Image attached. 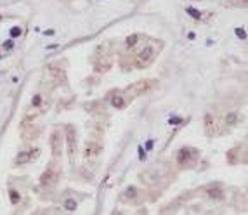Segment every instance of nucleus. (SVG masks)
Listing matches in <instances>:
<instances>
[{
  "mask_svg": "<svg viewBox=\"0 0 248 215\" xmlns=\"http://www.w3.org/2000/svg\"><path fill=\"white\" fill-rule=\"evenodd\" d=\"M189 14H191V16H194V18H199V14L194 9H189Z\"/></svg>",
  "mask_w": 248,
  "mask_h": 215,
  "instance_id": "7ed1b4c3",
  "label": "nucleus"
},
{
  "mask_svg": "<svg viewBox=\"0 0 248 215\" xmlns=\"http://www.w3.org/2000/svg\"><path fill=\"white\" fill-rule=\"evenodd\" d=\"M21 31H19V28H14V30L10 31V35H12V37H16V35H19Z\"/></svg>",
  "mask_w": 248,
  "mask_h": 215,
  "instance_id": "20e7f679",
  "label": "nucleus"
},
{
  "mask_svg": "<svg viewBox=\"0 0 248 215\" xmlns=\"http://www.w3.org/2000/svg\"><path fill=\"white\" fill-rule=\"evenodd\" d=\"M75 206H77V203H75L73 200H68V201H66V208H68V210H75Z\"/></svg>",
  "mask_w": 248,
  "mask_h": 215,
  "instance_id": "f03ea898",
  "label": "nucleus"
},
{
  "mask_svg": "<svg viewBox=\"0 0 248 215\" xmlns=\"http://www.w3.org/2000/svg\"><path fill=\"white\" fill-rule=\"evenodd\" d=\"M10 201H12V203H18V201H19V194H18L16 191H10Z\"/></svg>",
  "mask_w": 248,
  "mask_h": 215,
  "instance_id": "f257e3e1",
  "label": "nucleus"
}]
</instances>
